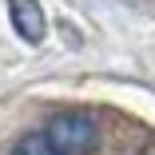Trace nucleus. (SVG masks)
<instances>
[{
    "label": "nucleus",
    "mask_w": 155,
    "mask_h": 155,
    "mask_svg": "<svg viewBox=\"0 0 155 155\" xmlns=\"http://www.w3.org/2000/svg\"><path fill=\"white\" fill-rule=\"evenodd\" d=\"M8 16H12L16 32L28 44H40L44 40V12H40L36 0H8Z\"/></svg>",
    "instance_id": "obj_2"
},
{
    "label": "nucleus",
    "mask_w": 155,
    "mask_h": 155,
    "mask_svg": "<svg viewBox=\"0 0 155 155\" xmlns=\"http://www.w3.org/2000/svg\"><path fill=\"white\" fill-rule=\"evenodd\" d=\"M139 155H155V139H151V143H147V147H143Z\"/></svg>",
    "instance_id": "obj_4"
},
{
    "label": "nucleus",
    "mask_w": 155,
    "mask_h": 155,
    "mask_svg": "<svg viewBox=\"0 0 155 155\" xmlns=\"http://www.w3.org/2000/svg\"><path fill=\"white\" fill-rule=\"evenodd\" d=\"M44 135L56 147V155H91L100 147V123L84 111H60L48 119Z\"/></svg>",
    "instance_id": "obj_1"
},
{
    "label": "nucleus",
    "mask_w": 155,
    "mask_h": 155,
    "mask_svg": "<svg viewBox=\"0 0 155 155\" xmlns=\"http://www.w3.org/2000/svg\"><path fill=\"white\" fill-rule=\"evenodd\" d=\"M8 155H56V147L48 143V135H44V131H32V135H24Z\"/></svg>",
    "instance_id": "obj_3"
}]
</instances>
